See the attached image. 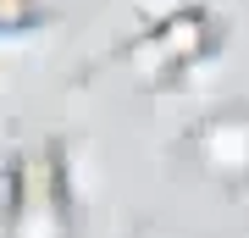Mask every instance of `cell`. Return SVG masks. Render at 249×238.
Segmentation results:
<instances>
[{"instance_id": "6da1fadb", "label": "cell", "mask_w": 249, "mask_h": 238, "mask_svg": "<svg viewBox=\"0 0 249 238\" xmlns=\"http://www.w3.org/2000/svg\"><path fill=\"white\" fill-rule=\"evenodd\" d=\"M205 44H211V17H205V11H178V17H166L160 28H150V34L139 39L133 61L155 78V72H166V67H188Z\"/></svg>"}, {"instance_id": "7a4b0ae2", "label": "cell", "mask_w": 249, "mask_h": 238, "mask_svg": "<svg viewBox=\"0 0 249 238\" xmlns=\"http://www.w3.org/2000/svg\"><path fill=\"white\" fill-rule=\"evenodd\" d=\"M199 155H205V166L222 172V177L249 172V116H238V111L211 116L205 133H199Z\"/></svg>"}, {"instance_id": "3957f363", "label": "cell", "mask_w": 249, "mask_h": 238, "mask_svg": "<svg viewBox=\"0 0 249 238\" xmlns=\"http://www.w3.org/2000/svg\"><path fill=\"white\" fill-rule=\"evenodd\" d=\"M28 22H34V0H0V34L28 28Z\"/></svg>"}]
</instances>
